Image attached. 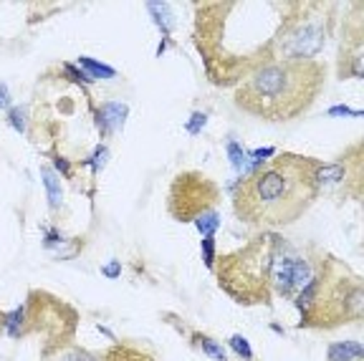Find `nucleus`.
I'll use <instances>...</instances> for the list:
<instances>
[{
    "label": "nucleus",
    "mask_w": 364,
    "mask_h": 361,
    "mask_svg": "<svg viewBox=\"0 0 364 361\" xmlns=\"http://www.w3.org/2000/svg\"><path fill=\"white\" fill-rule=\"evenodd\" d=\"M318 162L301 154H279L258 167L235 190V215L248 225H291L318 195Z\"/></svg>",
    "instance_id": "nucleus-1"
},
{
    "label": "nucleus",
    "mask_w": 364,
    "mask_h": 361,
    "mask_svg": "<svg viewBox=\"0 0 364 361\" xmlns=\"http://www.w3.org/2000/svg\"><path fill=\"white\" fill-rule=\"evenodd\" d=\"M326 81L316 58H279L258 66L235 89V107L263 122H291L314 107Z\"/></svg>",
    "instance_id": "nucleus-2"
},
{
    "label": "nucleus",
    "mask_w": 364,
    "mask_h": 361,
    "mask_svg": "<svg viewBox=\"0 0 364 361\" xmlns=\"http://www.w3.org/2000/svg\"><path fill=\"white\" fill-rule=\"evenodd\" d=\"M299 306L304 311V326L334 328L341 323H354L364 316L362 278L347 266L326 258L309 286L301 288Z\"/></svg>",
    "instance_id": "nucleus-3"
},
{
    "label": "nucleus",
    "mask_w": 364,
    "mask_h": 361,
    "mask_svg": "<svg viewBox=\"0 0 364 361\" xmlns=\"http://www.w3.org/2000/svg\"><path fill=\"white\" fill-rule=\"evenodd\" d=\"M279 250V237L261 235L245 248L228 253L218 266V283L238 303H268L271 298V268Z\"/></svg>",
    "instance_id": "nucleus-4"
},
{
    "label": "nucleus",
    "mask_w": 364,
    "mask_h": 361,
    "mask_svg": "<svg viewBox=\"0 0 364 361\" xmlns=\"http://www.w3.org/2000/svg\"><path fill=\"white\" fill-rule=\"evenodd\" d=\"M218 203V187L200 172L177 175L170 187V212L175 220L188 222L193 217L213 212Z\"/></svg>",
    "instance_id": "nucleus-5"
},
{
    "label": "nucleus",
    "mask_w": 364,
    "mask_h": 361,
    "mask_svg": "<svg viewBox=\"0 0 364 361\" xmlns=\"http://www.w3.org/2000/svg\"><path fill=\"white\" fill-rule=\"evenodd\" d=\"M362 356V346L354 341H344V344H334L329 349V361H352Z\"/></svg>",
    "instance_id": "nucleus-6"
},
{
    "label": "nucleus",
    "mask_w": 364,
    "mask_h": 361,
    "mask_svg": "<svg viewBox=\"0 0 364 361\" xmlns=\"http://www.w3.org/2000/svg\"><path fill=\"white\" fill-rule=\"evenodd\" d=\"M43 182H46V190H48V198H51V205L58 208V203H61V192H58V185H56V175H53L48 167H43Z\"/></svg>",
    "instance_id": "nucleus-7"
},
{
    "label": "nucleus",
    "mask_w": 364,
    "mask_h": 361,
    "mask_svg": "<svg viewBox=\"0 0 364 361\" xmlns=\"http://www.w3.org/2000/svg\"><path fill=\"white\" fill-rule=\"evenodd\" d=\"M81 63H84V66L89 68L91 74H97V76H114V71H112V68H107V66H99V63L89 61V58H81Z\"/></svg>",
    "instance_id": "nucleus-8"
},
{
    "label": "nucleus",
    "mask_w": 364,
    "mask_h": 361,
    "mask_svg": "<svg viewBox=\"0 0 364 361\" xmlns=\"http://www.w3.org/2000/svg\"><path fill=\"white\" fill-rule=\"evenodd\" d=\"M200 346H203V349L208 351V354L215 356L218 361H225V354H223V349H218L215 344H210V339H203V341H200Z\"/></svg>",
    "instance_id": "nucleus-9"
},
{
    "label": "nucleus",
    "mask_w": 364,
    "mask_h": 361,
    "mask_svg": "<svg viewBox=\"0 0 364 361\" xmlns=\"http://www.w3.org/2000/svg\"><path fill=\"white\" fill-rule=\"evenodd\" d=\"M230 344L235 346V351H238V354H243L245 359H250V346H248V341L240 339V336H233V339H230Z\"/></svg>",
    "instance_id": "nucleus-10"
},
{
    "label": "nucleus",
    "mask_w": 364,
    "mask_h": 361,
    "mask_svg": "<svg viewBox=\"0 0 364 361\" xmlns=\"http://www.w3.org/2000/svg\"><path fill=\"white\" fill-rule=\"evenodd\" d=\"M66 361H99L97 356L86 354V351H74L71 356H66Z\"/></svg>",
    "instance_id": "nucleus-11"
}]
</instances>
